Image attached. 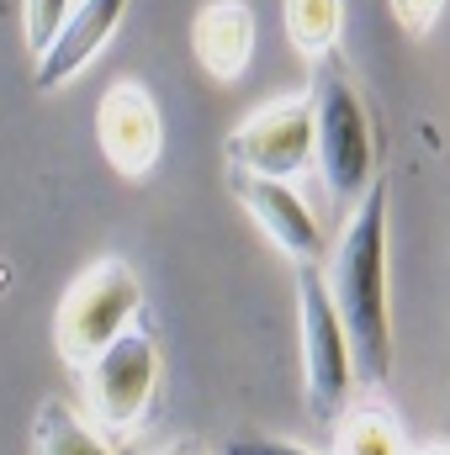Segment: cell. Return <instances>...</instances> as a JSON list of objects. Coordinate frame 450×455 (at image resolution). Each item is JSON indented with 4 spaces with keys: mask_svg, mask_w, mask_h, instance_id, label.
<instances>
[{
    "mask_svg": "<svg viewBox=\"0 0 450 455\" xmlns=\"http://www.w3.org/2000/svg\"><path fill=\"white\" fill-rule=\"evenodd\" d=\"M191 53L218 85H233L254 59V11L244 0H207L191 21Z\"/></svg>",
    "mask_w": 450,
    "mask_h": 455,
    "instance_id": "10",
    "label": "cell"
},
{
    "mask_svg": "<svg viewBox=\"0 0 450 455\" xmlns=\"http://www.w3.org/2000/svg\"><path fill=\"white\" fill-rule=\"evenodd\" d=\"M329 429H334V455H408L403 424H398L376 397L350 403Z\"/></svg>",
    "mask_w": 450,
    "mask_h": 455,
    "instance_id": "11",
    "label": "cell"
},
{
    "mask_svg": "<svg viewBox=\"0 0 450 455\" xmlns=\"http://www.w3.org/2000/svg\"><path fill=\"white\" fill-rule=\"evenodd\" d=\"M223 455H313L308 445H292V440H276V435H238L228 440Z\"/></svg>",
    "mask_w": 450,
    "mask_h": 455,
    "instance_id": "16",
    "label": "cell"
},
{
    "mask_svg": "<svg viewBox=\"0 0 450 455\" xmlns=\"http://www.w3.org/2000/svg\"><path fill=\"white\" fill-rule=\"evenodd\" d=\"M297 323H302V403L313 419L334 424L350 408V392L360 376H355L344 318L329 297V275L318 265H297Z\"/></svg>",
    "mask_w": 450,
    "mask_h": 455,
    "instance_id": "4",
    "label": "cell"
},
{
    "mask_svg": "<svg viewBox=\"0 0 450 455\" xmlns=\"http://www.w3.org/2000/svg\"><path fill=\"white\" fill-rule=\"evenodd\" d=\"M228 186L238 196V207L260 223L276 254H286L292 265H318L324 254V228L308 212V202L292 191V180H270V175H249V170H228Z\"/></svg>",
    "mask_w": 450,
    "mask_h": 455,
    "instance_id": "8",
    "label": "cell"
},
{
    "mask_svg": "<svg viewBox=\"0 0 450 455\" xmlns=\"http://www.w3.org/2000/svg\"><path fill=\"white\" fill-rule=\"evenodd\" d=\"M138 313H143V281L127 259H96L85 265L69 291L59 297V313H53V344H59V360L69 371H85L101 349H112L127 329H138Z\"/></svg>",
    "mask_w": 450,
    "mask_h": 455,
    "instance_id": "3",
    "label": "cell"
},
{
    "mask_svg": "<svg viewBox=\"0 0 450 455\" xmlns=\"http://www.w3.org/2000/svg\"><path fill=\"white\" fill-rule=\"evenodd\" d=\"M408 455H450V445H440V440H435V445H419V451H408Z\"/></svg>",
    "mask_w": 450,
    "mask_h": 455,
    "instance_id": "17",
    "label": "cell"
},
{
    "mask_svg": "<svg viewBox=\"0 0 450 455\" xmlns=\"http://www.w3.org/2000/svg\"><path fill=\"white\" fill-rule=\"evenodd\" d=\"M159 339L138 323V329H127L112 349H101L85 371H80V381H85V408L96 413V424L107 429V435H133L143 419H149V408H154V392H159Z\"/></svg>",
    "mask_w": 450,
    "mask_h": 455,
    "instance_id": "5",
    "label": "cell"
},
{
    "mask_svg": "<svg viewBox=\"0 0 450 455\" xmlns=\"http://www.w3.org/2000/svg\"><path fill=\"white\" fill-rule=\"evenodd\" d=\"M127 5L133 0H80L69 11V21L59 27V37L32 59V91L59 96L64 85H75L101 59V48L117 37V27L127 21Z\"/></svg>",
    "mask_w": 450,
    "mask_h": 455,
    "instance_id": "9",
    "label": "cell"
},
{
    "mask_svg": "<svg viewBox=\"0 0 450 455\" xmlns=\"http://www.w3.org/2000/svg\"><path fill=\"white\" fill-rule=\"evenodd\" d=\"M281 21H286V37L302 59H329L339 53V37H344V0H281Z\"/></svg>",
    "mask_w": 450,
    "mask_h": 455,
    "instance_id": "13",
    "label": "cell"
},
{
    "mask_svg": "<svg viewBox=\"0 0 450 455\" xmlns=\"http://www.w3.org/2000/svg\"><path fill=\"white\" fill-rule=\"evenodd\" d=\"M75 5H80V0H21V43H27L32 59L59 37V27L69 21Z\"/></svg>",
    "mask_w": 450,
    "mask_h": 455,
    "instance_id": "14",
    "label": "cell"
},
{
    "mask_svg": "<svg viewBox=\"0 0 450 455\" xmlns=\"http://www.w3.org/2000/svg\"><path fill=\"white\" fill-rule=\"evenodd\" d=\"M32 455H122V451H112L64 397H48L32 419Z\"/></svg>",
    "mask_w": 450,
    "mask_h": 455,
    "instance_id": "12",
    "label": "cell"
},
{
    "mask_svg": "<svg viewBox=\"0 0 450 455\" xmlns=\"http://www.w3.org/2000/svg\"><path fill=\"white\" fill-rule=\"evenodd\" d=\"M5 11H11V5H5V0H0V21H5Z\"/></svg>",
    "mask_w": 450,
    "mask_h": 455,
    "instance_id": "19",
    "label": "cell"
},
{
    "mask_svg": "<svg viewBox=\"0 0 450 455\" xmlns=\"http://www.w3.org/2000/svg\"><path fill=\"white\" fill-rule=\"evenodd\" d=\"M122 455H181V451H122Z\"/></svg>",
    "mask_w": 450,
    "mask_h": 455,
    "instance_id": "18",
    "label": "cell"
},
{
    "mask_svg": "<svg viewBox=\"0 0 450 455\" xmlns=\"http://www.w3.org/2000/svg\"><path fill=\"white\" fill-rule=\"evenodd\" d=\"M228 170L270 175V180H297L313 154H318V122H313V96H276L244 116L228 132Z\"/></svg>",
    "mask_w": 450,
    "mask_h": 455,
    "instance_id": "6",
    "label": "cell"
},
{
    "mask_svg": "<svg viewBox=\"0 0 450 455\" xmlns=\"http://www.w3.org/2000/svg\"><path fill=\"white\" fill-rule=\"evenodd\" d=\"M313 122H318V154L313 170L334 207H355L376 186V127L360 85L350 80L344 59L329 53L313 64Z\"/></svg>",
    "mask_w": 450,
    "mask_h": 455,
    "instance_id": "2",
    "label": "cell"
},
{
    "mask_svg": "<svg viewBox=\"0 0 450 455\" xmlns=\"http://www.w3.org/2000/svg\"><path fill=\"white\" fill-rule=\"evenodd\" d=\"M96 143L122 180H149L165 154V116L143 80H112L96 101Z\"/></svg>",
    "mask_w": 450,
    "mask_h": 455,
    "instance_id": "7",
    "label": "cell"
},
{
    "mask_svg": "<svg viewBox=\"0 0 450 455\" xmlns=\"http://www.w3.org/2000/svg\"><path fill=\"white\" fill-rule=\"evenodd\" d=\"M329 297H334L344 334L355 349V376L382 392L392 376V297H387V180L355 202L350 223L329 259Z\"/></svg>",
    "mask_w": 450,
    "mask_h": 455,
    "instance_id": "1",
    "label": "cell"
},
{
    "mask_svg": "<svg viewBox=\"0 0 450 455\" xmlns=\"http://www.w3.org/2000/svg\"><path fill=\"white\" fill-rule=\"evenodd\" d=\"M387 5H392V16H398V27L408 37H424L440 21V11H446V0H387Z\"/></svg>",
    "mask_w": 450,
    "mask_h": 455,
    "instance_id": "15",
    "label": "cell"
}]
</instances>
